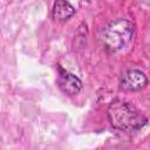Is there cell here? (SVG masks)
Listing matches in <instances>:
<instances>
[{"mask_svg":"<svg viewBox=\"0 0 150 150\" xmlns=\"http://www.w3.org/2000/svg\"><path fill=\"white\" fill-rule=\"evenodd\" d=\"M148 84L146 75L138 69H129L124 71L120 80V88L125 91L141 90Z\"/></svg>","mask_w":150,"mask_h":150,"instance_id":"3957f363","label":"cell"},{"mask_svg":"<svg viewBox=\"0 0 150 150\" xmlns=\"http://www.w3.org/2000/svg\"><path fill=\"white\" fill-rule=\"evenodd\" d=\"M57 70H59V75H57V84L60 87V89L66 93L67 95H76L80 93V90L82 89V82L81 80L67 71L66 69H63L60 64L57 66Z\"/></svg>","mask_w":150,"mask_h":150,"instance_id":"277c9868","label":"cell"},{"mask_svg":"<svg viewBox=\"0 0 150 150\" xmlns=\"http://www.w3.org/2000/svg\"><path fill=\"white\" fill-rule=\"evenodd\" d=\"M74 14H75V8L70 2L64 0H59L54 2L52 9V16L54 20L64 22L69 20Z\"/></svg>","mask_w":150,"mask_h":150,"instance_id":"5b68a950","label":"cell"},{"mask_svg":"<svg viewBox=\"0 0 150 150\" xmlns=\"http://www.w3.org/2000/svg\"><path fill=\"white\" fill-rule=\"evenodd\" d=\"M135 35V26L128 19L110 21L101 33L103 45L110 52H120L127 48Z\"/></svg>","mask_w":150,"mask_h":150,"instance_id":"7a4b0ae2","label":"cell"},{"mask_svg":"<svg viewBox=\"0 0 150 150\" xmlns=\"http://www.w3.org/2000/svg\"><path fill=\"white\" fill-rule=\"evenodd\" d=\"M107 116L115 129L124 132H136L148 123V118L135 105L122 100L110 102Z\"/></svg>","mask_w":150,"mask_h":150,"instance_id":"6da1fadb","label":"cell"}]
</instances>
